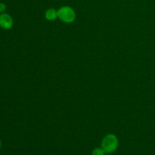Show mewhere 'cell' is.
Returning <instances> with one entry per match:
<instances>
[{
    "label": "cell",
    "mask_w": 155,
    "mask_h": 155,
    "mask_svg": "<svg viewBox=\"0 0 155 155\" xmlns=\"http://www.w3.org/2000/svg\"><path fill=\"white\" fill-rule=\"evenodd\" d=\"M45 19L48 20V21H54V20H56L57 18H58V11L55 10L54 8H48V10H46V12H45Z\"/></svg>",
    "instance_id": "4"
},
{
    "label": "cell",
    "mask_w": 155,
    "mask_h": 155,
    "mask_svg": "<svg viewBox=\"0 0 155 155\" xmlns=\"http://www.w3.org/2000/svg\"><path fill=\"white\" fill-rule=\"evenodd\" d=\"M58 18L63 22L71 24L76 19V12L71 6H62L58 10Z\"/></svg>",
    "instance_id": "2"
},
{
    "label": "cell",
    "mask_w": 155,
    "mask_h": 155,
    "mask_svg": "<svg viewBox=\"0 0 155 155\" xmlns=\"http://www.w3.org/2000/svg\"><path fill=\"white\" fill-rule=\"evenodd\" d=\"M14 25V20L7 13L0 14V27L4 30H9Z\"/></svg>",
    "instance_id": "3"
},
{
    "label": "cell",
    "mask_w": 155,
    "mask_h": 155,
    "mask_svg": "<svg viewBox=\"0 0 155 155\" xmlns=\"http://www.w3.org/2000/svg\"><path fill=\"white\" fill-rule=\"evenodd\" d=\"M6 9V5L5 3H2V2H0V12H2V13H3V12L5 11Z\"/></svg>",
    "instance_id": "6"
},
{
    "label": "cell",
    "mask_w": 155,
    "mask_h": 155,
    "mask_svg": "<svg viewBox=\"0 0 155 155\" xmlns=\"http://www.w3.org/2000/svg\"><path fill=\"white\" fill-rule=\"evenodd\" d=\"M1 146H2V142H1V140H0V148H1Z\"/></svg>",
    "instance_id": "7"
},
{
    "label": "cell",
    "mask_w": 155,
    "mask_h": 155,
    "mask_svg": "<svg viewBox=\"0 0 155 155\" xmlns=\"http://www.w3.org/2000/svg\"><path fill=\"white\" fill-rule=\"evenodd\" d=\"M101 145L105 153L111 154L117 149L119 141L114 134H107L103 138Z\"/></svg>",
    "instance_id": "1"
},
{
    "label": "cell",
    "mask_w": 155,
    "mask_h": 155,
    "mask_svg": "<svg viewBox=\"0 0 155 155\" xmlns=\"http://www.w3.org/2000/svg\"><path fill=\"white\" fill-rule=\"evenodd\" d=\"M105 151L102 148H94L92 152V155H105Z\"/></svg>",
    "instance_id": "5"
}]
</instances>
